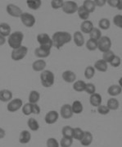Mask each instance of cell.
Segmentation results:
<instances>
[{"label":"cell","mask_w":122,"mask_h":147,"mask_svg":"<svg viewBox=\"0 0 122 147\" xmlns=\"http://www.w3.org/2000/svg\"><path fill=\"white\" fill-rule=\"evenodd\" d=\"M94 69L99 71H101V72H105L107 71V68H108V65L107 63L105 62L104 60L103 59H99L98 61L95 62L94 63Z\"/></svg>","instance_id":"21"},{"label":"cell","mask_w":122,"mask_h":147,"mask_svg":"<svg viewBox=\"0 0 122 147\" xmlns=\"http://www.w3.org/2000/svg\"><path fill=\"white\" fill-rule=\"evenodd\" d=\"M27 125H28L29 129L33 131H36L40 128V124H39V123L37 122V120L35 118H29V120L27 122Z\"/></svg>","instance_id":"31"},{"label":"cell","mask_w":122,"mask_h":147,"mask_svg":"<svg viewBox=\"0 0 122 147\" xmlns=\"http://www.w3.org/2000/svg\"><path fill=\"white\" fill-rule=\"evenodd\" d=\"M24 40V34L21 31H15L8 36L7 43L10 47L15 49L22 45Z\"/></svg>","instance_id":"2"},{"label":"cell","mask_w":122,"mask_h":147,"mask_svg":"<svg viewBox=\"0 0 122 147\" xmlns=\"http://www.w3.org/2000/svg\"><path fill=\"white\" fill-rule=\"evenodd\" d=\"M73 144V139L72 138H68V137H62L60 145L62 147H70Z\"/></svg>","instance_id":"40"},{"label":"cell","mask_w":122,"mask_h":147,"mask_svg":"<svg viewBox=\"0 0 122 147\" xmlns=\"http://www.w3.org/2000/svg\"><path fill=\"white\" fill-rule=\"evenodd\" d=\"M89 36H90V39H93V40H95L98 41L103 35H102V32H101L100 30L98 29V28L93 27V29L92 30V31L89 33Z\"/></svg>","instance_id":"35"},{"label":"cell","mask_w":122,"mask_h":147,"mask_svg":"<svg viewBox=\"0 0 122 147\" xmlns=\"http://www.w3.org/2000/svg\"><path fill=\"white\" fill-rule=\"evenodd\" d=\"M12 100V92L9 90H0V101L9 102Z\"/></svg>","instance_id":"17"},{"label":"cell","mask_w":122,"mask_h":147,"mask_svg":"<svg viewBox=\"0 0 122 147\" xmlns=\"http://www.w3.org/2000/svg\"><path fill=\"white\" fill-rule=\"evenodd\" d=\"M119 101L115 99V98H111L107 100V107L110 109V110H116L119 108Z\"/></svg>","instance_id":"29"},{"label":"cell","mask_w":122,"mask_h":147,"mask_svg":"<svg viewBox=\"0 0 122 147\" xmlns=\"http://www.w3.org/2000/svg\"><path fill=\"white\" fill-rule=\"evenodd\" d=\"M21 109H22V113L26 116L30 115L32 113V104H30V103L25 104V105L22 106Z\"/></svg>","instance_id":"42"},{"label":"cell","mask_w":122,"mask_h":147,"mask_svg":"<svg viewBox=\"0 0 122 147\" xmlns=\"http://www.w3.org/2000/svg\"><path fill=\"white\" fill-rule=\"evenodd\" d=\"M89 103L93 107H99L102 104V96L99 93H94L89 97Z\"/></svg>","instance_id":"20"},{"label":"cell","mask_w":122,"mask_h":147,"mask_svg":"<svg viewBox=\"0 0 122 147\" xmlns=\"http://www.w3.org/2000/svg\"><path fill=\"white\" fill-rule=\"evenodd\" d=\"M28 53V48L26 46L21 45V47L12 49V53H11V58L14 61H20L26 56Z\"/></svg>","instance_id":"4"},{"label":"cell","mask_w":122,"mask_h":147,"mask_svg":"<svg viewBox=\"0 0 122 147\" xmlns=\"http://www.w3.org/2000/svg\"><path fill=\"white\" fill-rule=\"evenodd\" d=\"M80 143L83 146H88L91 145L92 141H93V135L91 132L89 131H84V136L80 140Z\"/></svg>","instance_id":"19"},{"label":"cell","mask_w":122,"mask_h":147,"mask_svg":"<svg viewBox=\"0 0 122 147\" xmlns=\"http://www.w3.org/2000/svg\"><path fill=\"white\" fill-rule=\"evenodd\" d=\"M31 140V134L29 131L24 130L19 136V142L21 144H27Z\"/></svg>","instance_id":"22"},{"label":"cell","mask_w":122,"mask_h":147,"mask_svg":"<svg viewBox=\"0 0 122 147\" xmlns=\"http://www.w3.org/2000/svg\"><path fill=\"white\" fill-rule=\"evenodd\" d=\"M23 106V102L21 99H13L11 101L8 102L7 106V109L9 112L11 113H15L18 111L20 109H21Z\"/></svg>","instance_id":"8"},{"label":"cell","mask_w":122,"mask_h":147,"mask_svg":"<svg viewBox=\"0 0 122 147\" xmlns=\"http://www.w3.org/2000/svg\"><path fill=\"white\" fill-rule=\"evenodd\" d=\"M74 42L77 47H82L84 44V37L80 31H76L73 35Z\"/></svg>","instance_id":"18"},{"label":"cell","mask_w":122,"mask_h":147,"mask_svg":"<svg viewBox=\"0 0 122 147\" xmlns=\"http://www.w3.org/2000/svg\"><path fill=\"white\" fill-rule=\"evenodd\" d=\"M32 113L37 115L40 113V108L37 104H32Z\"/></svg>","instance_id":"48"},{"label":"cell","mask_w":122,"mask_h":147,"mask_svg":"<svg viewBox=\"0 0 122 147\" xmlns=\"http://www.w3.org/2000/svg\"><path fill=\"white\" fill-rule=\"evenodd\" d=\"M62 133L64 137L72 138L73 137V128L70 126H65L62 130Z\"/></svg>","instance_id":"36"},{"label":"cell","mask_w":122,"mask_h":147,"mask_svg":"<svg viewBox=\"0 0 122 147\" xmlns=\"http://www.w3.org/2000/svg\"><path fill=\"white\" fill-rule=\"evenodd\" d=\"M95 75V69L92 66H88L84 70V77L88 80L92 79Z\"/></svg>","instance_id":"33"},{"label":"cell","mask_w":122,"mask_h":147,"mask_svg":"<svg viewBox=\"0 0 122 147\" xmlns=\"http://www.w3.org/2000/svg\"><path fill=\"white\" fill-rule=\"evenodd\" d=\"M84 131L80 128V127H76V128H73V139H76L77 141H80L84 136Z\"/></svg>","instance_id":"34"},{"label":"cell","mask_w":122,"mask_h":147,"mask_svg":"<svg viewBox=\"0 0 122 147\" xmlns=\"http://www.w3.org/2000/svg\"><path fill=\"white\" fill-rule=\"evenodd\" d=\"M60 114L61 116L65 119H69L72 116H73V112H72V109H71V105H64L61 108V111H60Z\"/></svg>","instance_id":"12"},{"label":"cell","mask_w":122,"mask_h":147,"mask_svg":"<svg viewBox=\"0 0 122 147\" xmlns=\"http://www.w3.org/2000/svg\"><path fill=\"white\" fill-rule=\"evenodd\" d=\"M62 79L64 80V82L67 83L75 82L76 80V73L70 70L65 71L62 73Z\"/></svg>","instance_id":"15"},{"label":"cell","mask_w":122,"mask_h":147,"mask_svg":"<svg viewBox=\"0 0 122 147\" xmlns=\"http://www.w3.org/2000/svg\"><path fill=\"white\" fill-rule=\"evenodd\" d=\"M27 6L32 10H38L41 7L42 1L41 0H27L26 1Z\"/></svg>","instance_id":"28"},{"label":"cell","mask_w":122,"mask_h":147,"mask_svg":"<svg viewBox=\"0 0 122 147\" xmlns=\"http://www.w3.org/2000/svg\"><path fill=\"white\" fill-rule=\"evenodd\" d=\"M93 29V24L91 21H83V22L80 25V30L82 34H89L92 30Z\"/></svg>","instance_id":"14"},{"label":"cell","mask_w":122,"mask_h":147,"mask_svg":"<svg viewBox=\"0 0 122 147\" xmlns=\"http://www.w3.org/2000/svg\"><path fill=\"white\" fill-rule=\"evenodd\" d=\"M95 6L103 7L107 3V0H93Z\"/></svg>","instance_id":"49"},{"label":"cell","mask_w":122,"mask_h":147,"mask_svg":"<svg viewBox=\"0 0 122 147\" xmlns=\"http://www.w3.org/2000/svg\"><path fill=\"white\" fill-rule=\"evenodd\" d=\"M115 56V53H113V51L111 50H109V51H107L103 53V60H104L105 62L107 63H110V62L112 60V59L114 58Z\"/></svg>","instance_id":"39"},{"label":"cell","mask_w":122,"mask_h":147,"mask_svg":"<svg viewBox=\"0 0 122 147\" xmlns=\"http://www.w3.org/2000/svg\"><path fill=\"white\" fill-rule=\"evenodd\" d=\"M85 84L84 81L82 80H79L77 82H75L73 84V89L77 91V92H82V91H84V89H85Z\"/></svg>","instance_id":"32"},{"label":"cell","mask_w":122,"mask_h":147,"mask_svg":"<svg viewBox=\"0 0 122 147\" xmlns=\"http://www.w3.org/2000/svg\"><path fill=\"white\" fill-rule=\"evenodd\" d=\"M46 62L44 59H38L35 61L32 64V68L35 71H43L45 70Z\"/></svg>","instance_id":"16"},{"label":"cell","mask_w":122,"mask_h":147,"mask_svg":"<svg viewBox=\"0 0 122 147\" xmlns=\"http://www.w3.org/2000/svg\"><path fill=\"white\" fill-rule=\"evenodd\" d=\"M20 18H21V22L26 27L30 28V27L34 26V25L35 24V18L34 17V15H32L31 13H29V12H23Z\"/></svg>","instance_id":"7"},{"label":"cell","mask_w":122,"mask_h":147,"mask_svg":"<svg viewBox=\"0 0 122 147\" xmlns=\"http://www.w3.org/2000/svg\"><path fill=\"white\" fill-rule=\"evenodd\" d=\"M119 0H107V3H108L112 7H116V5L118 3Z\"/></svg>","instance_id":"50"},{"label":"cell","mask_w":122,"mask_h":147,"mask_svg":"<svg viewBox=\"0 0 122 147\" xmlns=\"http://www.w3.org/2000/svg\"><path fill=\"white\" fill-rule=\"evenodd\" d=\"M62 8L66 14H74L78 10V5L75 1H66Z\"/></svg>","instance_id":"9"},{"label":"cell","mask_w":122,"mask_h":147,"mask_svg":"<svg viewBox=\"0 0 122 147\" xmlns=\"http://www.w3.org/2000/svg\"><path fill=\"white\" fill-rule=\"evenodd\" d=\"M40 99V94L36 90H32L29 94V103L37 104Z\"/></svg>","instance_id":"30"},{"label":"cell","mask_w":122,"mask_h":147,"mask_svg":"<svg viewBox=\"0 0 122 147\" xmlns=\"http://www.w3.org/2000/svg\"><path fill=\"white\" fill-rule=\"evenodd\" d=\"M41 84L45 88H49L54 84L55 81V77L54 74L51 71L44 70L41 72L40 75Z\"/></svg>","instance_id":"3"},{"label":"cell","mask_w":122,"mask_h":147,"mask_svg":"<svg viewBox=\"0 0 122 147\" xmlns=\"http://www.w3.org/2000/svg\"><path fill=\"white\" fill-rule=\"evenodd\" d=\"M84 91L88 94H93L94 93H96V87L95 86L93 85V83H86L85 84V89H84Z\"/></svg>","instance_id":"41"},{"label":"cell","mask_w":122,"mask_h":147,"mask_svg":"<svg viewBox=\"0 0 122 147\" xmlns=\"http://www.w3.org/2000/svg\"><path fill=\"white\" fill-rule=\"evenodd\" d=\"M77 13H78L79 18H80L81 20H83V21H87L88 18H89V15H90V13L88 11H86V9L83 6L78 7Z\"/></svg>","instance_id":"26"},{"label":"cell","mask_w":122,"mask_h":147,"mask_svg":"<svg viewBox=\"0 0 122 147\" xmlns=\"http://www.w3.org/2000/svg\"><path fill=\"white\" fill-rule=\"evenodd\" d=\"M97 108H98V112L100 114H102V115H107L110 112V109L107 107V105H99Z\"/></svg>","instance_id":"46"},{"label":"cell","mask_w":122,"mask_h":147,"mask_svg":"<svg viewBox=\"0 0 122 147\" xmlns=\"http://www.w3.org/2000/svg\"><path fill=\"white\" fill-rule=\"evenodd\" d=\"M64 4L63 0H52L51 1V6L53 9H59L62 8Z\"/></svg>","instance_id":"43"},{"label":"cell","mask_w":122,"mask_h":147,"mask_svg":"<svg viewBox=\"0 0 122 147\" xmlns=\"http://www.w3.org/2000/svg\"><path fill=\"white\" fill-rule=\"evenodd\" d=\"M6 135V132H5V131L3 129V128H1L0 127V139H3L4 136Z\"/></svg>","instance_id":"52"},{"label":"cell","mask_w":122,"mask_h":147,"mask_svg":"<svg viewBox=\"0 0 122 147\" xmlns=\"http://www.w3.org/2000/svg\"><path fill=\"white\" fill-rule=\"evenodd\" d=\"M111 40L108 36H102L98 40V49L101 52L105 53L111 50Z\"/></svg>","instance_id":"6"},{"label":"cell","mask_w":122,"mask_h":147,"mask_svg":"<svg viewBox=\"0 0 122 147\" xmlns=\"http://www.w3.org/2000/svg\"><path fill=\"white\" fill-rule=\"evenodd\" d=\"M50 53H51V49H48V48L45 47H42V46L36 48L35 50V56H36L37 58H40V59L48 58V57L50 55Z\"/></svg>","instance_id":"11"},{"label":"cell","mask_w":122,"mask_h":147,"mask_svg":"<svg viewBox=\"0 0 122 147\" xmlns=\"http://www.w3.org/2000/svg\"><path fill=\"white\" fill-rule=\"evenodd\" d=\"M5 43H6V38L2 36V35H0V46L3 45Z\"/></svg>","instance_id":"51"},{"label":"cell","mask_w":122,"mask_h":147,"mask_svg":"<svg viewBox=\"0 0 122 147\" xmlns=\"http://www.w3.org/2000/svg\"><path fill=\"white\" fill-rule=\"evenodd\" d=\"M86 48L89 51L96 50L98 49V41L93 39H88L86 42Z\"/></svg>","instance_id":"37"},{"label":"cell","mask_w":122,"mask_h":147,"mask_svg":"<svg viewBox=\"0 0 122 147\" xmlns=\"http://www.w3.org/2000/svg\"><path fill=\"white\" fill-rule=\"evenodd\" d=\"M121 59L119 56H116V55L114 56V58L110 62L111 66L113 67H118L121 65Z\"/></svg>","instance_id":"45"},{"label":"cell","mask_w":122,"mask_h":147,"mask_svg":"<svg viewBox=\"0 0 122 147\" xmlns=\"http://www.w3.org/2000/svg\"><path fill=\"white\" fill-rule=\"evenodd\" d=\"M99 26L100 29L103 30H108L110 28L111 23L110 21L107 18H102L99 22Z\"/></svg>","instance_id":"38"},{"label":"cell","mask_w":122,"mask_h":147,"mask_svg":"<svg viewBox=\"0 0 122 147\" xmlns=\"http://www.w3.org/2000/svg\"><path fill=\"white\" fill-rule=\"evenodd\" d=\"M37 41L40 44V46L42 47H45L51 49L53 46L52 39L47 33H40L37 35Z\"/></svg>","instance_id":"5"},{"label":"cell","mask_w":122,"mask_h":147,"mask_svg":"<svg viewBox=\"0 0 122 147\" xmlns=\"http://www.w3.org/2000/svg\"><path fill=\"white\" fill-rule=\"evenodd\" d=\"M52 45L58 49H60L65 45L70 43L71 40V35L66 31H57L52 36Z\"/></svg>","instance_id":"1"},{"label":"cell","mask_w":122,"mask_h":147,"mask_svg":"<svg viewBox=\"0 0 122 147\" xmlns=\"http://www.w3.org/2000/svg\"><path fill=\"white\" fill-rule=\"evenodd\" d=\"M6 10L7 12L11 17H13V18H20L21 16V14L23 13L22 10L19 7L15 5V4H12V3L7 5Z\"/></svg>","instance_id":"10"},{"label":"cell","mask_w":122,"mask_h":147,"mask_svg":"<svg viewBox=\"0 0 122 147\" xmlns=\"http://www.w3.org/2000/svg\"><path fill=\"white\" fill-rule=\"evenodd\" d=\"M82 6L84 7L86 9V11H88L89 13H92V12H94L95 8H96L93 0H84Z\"/></svg>","instance_id":"27"},{"label":"cell","mask_w":122,"mask_h":147,"mask_svg":"<svg viewBox=\"0 0 122 147\" xmlns=\"http://www.w3.org/2000/svg\"><path fill=\"white\" fill-rule=\"evenodd\" d=\"M114 25L119 28H122V16L121 14H117L113 18Z\"/></svg>","instance_id":"44"},{"label":"cell","mask_w":122,"mask_h":147,"mask_svg":"<svg viewBox=\"0 0 122 147\" xmlns=\"http://www.w3.org/2000/svg\"><path fill=\"white\" fill-rule=\"evenodd\" d=\"M107 93L111 96H117L121 93V86L119 85H112L107 89Z\"/></svg>","instance_id":"24"},{"label":"cell","mask_w":122,"mask_h":147,"mask_svg":"<svg viewBox=\"0 0 122 147\" xmlns=\"http://www.w3.org/2000/svg\"><path fill=\"white\" fill-rule=\"evenodd\" d=\"M47 147H59V143L55 138H48L47 141Z\"/></svg>","instance_id":"47"},{"label":"cell","mask_w":122,"mask_h":147,"mask_svg":"<svg viewBox=\"0 0 122 147\" xmlns=\"http://www.w3.org/2000/svg\"><path fill=\"white\" fill-rule=\"evenodd\" d=\"M58 118H59L58 113L57 111L52 110V111H49L47 113L44 120H45L47 124H53L58 121Z\"/></svg>","instance_id":"13"},{"label":"cell","mask_w":122,"mask_h":147,"mask_svg":"<svg viewBox=\"0 0 122 147\" xmlns=\"http://www.w3.org/2000/svg\"><path fill=\"white\" fill-rule=\"evenodd\" d=\"M10 35H11V26L5 22L0 23V35L6 38L7 36H9Z\"/></svg>","instance_id":"23"},{"label":"cell","mask_w":122,"mask_h":147,"mask_svg":"<svg viewBox=\"0 0 122 147\" xmlns=\"http://www.w3.org/2000/svg\"><path fill=\"white\" fill-rule=\"evenodd\" d=\"M71 109H72V112L73 113H76V114H80L83 112V109H84V107L83 105L81 104L80 101L79 100H76L73 102L72 105H71Z\"/></svg>","instance_id":"25"},{"label":"cell","mask_w":122,"mask_h":147,"mask_svg":"<svg viewBox=\"0 0 122 147\" xmlns=\"http://www.w3.org/2000/svg\"><path fill=\"white\" fill-rule=\"evenodd\" d=\"M116 8H117L118 10H121V0H119V1H118V3H117V5H116Z\"/></svg>","instance_id":"53"}]
</instances>
